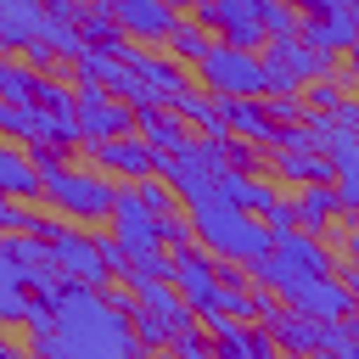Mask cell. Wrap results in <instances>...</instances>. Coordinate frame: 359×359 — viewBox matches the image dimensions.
<instances>
[{
	"mask_svg": "<svg viewBox=\"0 0 359 359\" xmlns=\"http://www.w3.org/2000/svg\"><path fill=\"white\" fill-rule=\"evenodd\" d=\"M140 359H174V353H140Z\"/></svg>",
	"mask_w": 359,
	"mask_h": 359,
	"instance_id": "42",
	"label": "cell"
},
{
	"mask_svg": "<svg viewBox=\"0 0 359 359\" xmlns=\"http://www.w3.org/2000/svg\"><path fill=\"white\" fill-rule=\"evenodd\" d=\"M213 45H219V39H213V34H208L191 11H185V17H180V28L168 34V56H180V62H191V67H202Z\"/></svg>",
	"mask_w": 359,
	"mask_h": 359,
	"instance_id": "25",
	"label": "cell"
},
{
	"mask_svg": "<svg viewBox=\"0 0 359 359\" xmlns=\"http://www.w3.org/2000/svg\"><path fill=\"white\" fill-rule=\"evenodd\" d=\"M112 6V17L123 22V34L135 39V45H151V39H163L168 45V34L180 28V6L174 0H107Z\"/></svg>",
	"mask_w": 359,
	"mask_h": 359,
	"instance_id": "11",
	"label": "cell"
},
{
	"mask_svg": "<svg viewBox=\"0 0 359 359\" xmlns=\"http://www.w3.org/2000/svg\"><path fill=\"white\" fill-rule=\"evenodd\" d=\"M135 135H140V140H146L157 157H174V151H185V146L196 140V135H191V123H185L174 107H157V112H146Z\"/></svg>",
	"mask_w": 359,
	"mask_h": 359,
	"instance_id": "20",
	"label": "cell"
},
{
	"mask_svg": "<svg viewBox=\"0 0 359 359\" xmlns=\"http://www.w3.org/2000/svg\"><path fill=\"white\" fill-rule=\"evenodd\" d=\"M213 185H219L224 202H236V208H247V213H258V219L280 202L275 180H264V174H236V168H224V174H213Z\"/></svg>",
	"mask_w": 359,
	"mask_h": 359,
	"instance_id": "17",
	"label": "cell"
},
{
	"mask_svg": "<svg viewBox=\"0 0 359 359\" xmlns=\"http://www.w3.org/2000/svg\"><path fill=\"white\" fill-rule=\"evenodd\" d=\"M90 168H101V174H112V180H151L157 168H163V157L140 140V135H123V140H101V146H90Z\"/></svg>",
	"mask_w": 359,
	"mask_h": 359,
	"instance_id": "9",
	"label": "cell"
},
{
	"mask_svg": "<svg viewBox=\"0 0 359 359\" xmlns=\"http://www.w3.org/2000/svg\"><path fill=\"white\" fill-rule=\"evenodd\" d=\"M219 342V359H286L280 353V342H275V331L269 325H258V320H236L224 337H213Z\"/></svg>",
	"mask_w": 359,
	"mask_h": 359,
	"instance_id": "19",
	"label": "cell"
},
{
	"mask_svg": "<svg viewBox=\"0 0 359 359\" xmlns=\"http://www.w3.org/2000/svg\"><path fill=\"white\" fill-rule=\"evenodd\" d=\"M34 292L28 286H0V325H28Z\"/></svg>",
	"mask_w": 359,
	"mask_h": 359,
	"instance_id": "29",
	"label": "cell"
},
{
	"mask_svg": "<svg viewBox=\"0 0 359 359\" xmlns=\"http://www.w3.org/2000/svg\"><path fill=\"white\" fill-rule=\"evenodd\" d=\"M56 342L67 359H140V337L135 320L118 314L107 303V292L84 286V280H62L56 286Z\"/></svg>",
	"mask_w": 359,
	"mask_h": 359,
	"instance_id": "1",
	"label": "cell"
},
{
	"mask_svg": "<svg viewBox=\"0 0 359 359\" xmlns=\"http://www.w3.org/2000/svg\"><path fill=\"white\" fill-rule=\"evenodd\" d=\"M135 196H140V202H146V208H151L157 219H174V213L185 208V202H180V191H174V185H168L163 174H151V180H140V185H135Z\"/></svg>",
	"mask_w": 359,
	"mask_h": 359,
	"instance_id": "27",
	"label": "cell"
},
{
	"mask_svg": "<svg viewBox=\"0 0 359 359\" xmlns=\"http://www.w3.org/2000/svg\"><path fill=\"white\" fill-rule=\"evenodd\" d=\"M39 84H45V73L28 67L22 56H6V62H0V101H6V107H34Z\"/></svg>",
	"mask_w": 359,
	"mask_h": 359,
	"instance_id": "23",
	"label": "cell"
},
{
	"mask_svg": "<svg viewBox=\"0 0 359 359\" xmlns=\"http://www.w3.org/2000/svg\"><path fill=\"white\" fill-rule=\"evenodd\" d=\"M45 22H50L45 0H0V50L6 56H22L45 34Z\"/></svg>",
	"mask_w": 359,
	"mask_h": 359,
	"instance_id": "12",
	"label": "cell"
},
{
	"mask_svg": "<svg viewBox=\"0 0 359 359\" xmlns=\"http://www.w3.org/2000/svg\"><path fill=\"white\" fill-rule=\"evenodd\" d=\"M331 123H337V129H353V135H359V95H342V107L331 112Z\"/></svg>",
	"mask_w": 359,
	"mask_h": 359,
	"instance_id": "37",
	"label": "cell"
},
{
	"mask_svg": "<svg viewBox=\"0 0 359 359\" xmlns=\"http://www.w3.org/2000/svg\"><path fill=\"white\" fill-rule=\"evenodd\" d=\"M196 79H202V90L219 95V101H258V95H269V67H264V56H258V50H236V45H213L208 62L196 67Z\"/></svg>",
	"mask_w": 359,
	"mask_h": 359,
	"instance_id": "4",
	"label": "cell"
},
{
	"mask_svg": "<svg viewBox=\"0 0 359 359\" xmlns=\"http://www.w3.org/2000/svg\"><path fill=\"white\" fill-rule=\"evenodd\" d=\"M303 39L325 56H348L359 45V11H309L303 17Z\"/></svg>",
	"mask_w": 359,
	"mask_h": 359,
	"instance_id": "16",
	"label": "cell"
},
{
	"mask_svg": "<svg viewBox=\"0 0 359 359\" xmlns=\"http://www.w3.org/2000/svg\"><path fill=\"white\" fill-rule=\"evenodd\" d=\"M264 224H269L275 236H292V230H303V219H297V202H286V196H280V202L264 213Z\"/></svg>",
	"mask_w": 359,
	"mask_h": 359,
	"instance_id": "33",
	"label": "cell"
},
{
	"mask_svg": "<svg viewBox=\"0 0 359 359\" xmlns=\"http://www.w3.org/2000/svg\"><path fill=\"white\" fill-rule=\"evenodd\" d=\"M292 359H320V353H292Z\"/></svg>",
	"mask_w": 359,
	"mask_h": 359,
	"instance_id": "43",
	"label": "cell"
},
{
	"mask_svg": "<svg viewBox=\"0 0 359 359\" xmlns=\"http://www.w3.org/2000/svg\"><path fill=\"white\" fill-rule=\"evenodd\" d=\"M123 62H129L151 90H163V95H168V107H174L180 95H191V79H185V62H180V56H157V50L123 45Z\"/></svg>",
	"mask_w": 359,
	"mask_h": 359,
	"instance_id": "14",
	"label": "cell"
},
{
	"mask_svg": "<svg viewBox=\"0 0 359 359\" xmlns=\"http://www.w3.org/2000/svg\"><path fill=\"white\" fill-rule=\"evenodd\" d=\"M269 168L275 180H292V185H337V163L325 151H269Z\"/></svg>",
	"mask_w": 359,
	"mask_h": 359,
	"instance_id": "21",
	"label": "cell"
},
{
	"mask_svg": "<svg viewBox=\"0 0 359 359\" xmlns=\"http://www.w3.org/2000/svg\"><path fill=\"white\" fill-rule=\"evenodd\" d=\"M292 6H297V0H292Z\"/></svg>",
	"mask_w": 359,
	"mask_h": 359,
	"instance_id": "44",
	"label": "cell"
},
{
	"mask_svg": "<svg viewBox=\"0 0 359 359\" xmlns=\"http://www.w3.org/2000/svg\"><path fill=\"white\" fill-rule=\"evenodd\" d=\"M337 196H342V213L359 219V163H348V168L337 174Z\"/></svg>",
	"mask_w": 359,
	"mask_h": 359,
	"instance_id": "34",
	"label": "cell"
},
{
	"mask_svg": "<svg viewBox=\"0 0 359 359\" xmlns=\"http://www.w3.org/2000/svg\"><path fill=\"white\" fill-rule=\"evenodd\" d=\"M264 67H269V95H303L320 79H337V56L314 50L303 34L292 39H269L264 45Z\"/></svg>",
	"mask_w": 359,
	"mask_h": 359,
	"instance_id": "5",
	"label": "cell"
},
{
	"mask_svg": "<svg viewBox=\"0 0 359 359\" xmlns=\"http://www.w3.org/2000/svg\"><path fill=\"white\" fill-rule=\"evenodd\" d=\"M79 28H84V45H90V50L123 56V45H129V34H123V22L112 17V6H107V0H90V6H84V17H79Z\"/></svg>",
	"mask_w": 359,
	"mask_h": 359,
	"instance_id": "22",
	"label": "cell"
},
{
	"mask_svg": "<svg viewBox=\"0 0 359 359\" xmlns=\"http://www.w3.org/2000/svg\"><path fill=\"white\" fill-rule=\"evenodd\" d=\"M325 241H331V252H348V264H359V224H337Z\"/></svg>",
	"mask_w": 359,
	"mask_h": 359,
	"instance_id": "36",
	"label": "cell"
},
{
	"mask_svg": "<svg viewBox=\"0 0 359 359\" xmlns=\"http://www.w3.org/2000/svg\"><path fill=\"white\" fill-rule=\"evenodd\" d=\"M342 280H348V292H353V314H359V264H348V269H342Z\"/></svg>",
	"mask_w": 359,
	"mask_h": 359,
	"instance_id": "40",
	"label": "cell"
},
{
	"mask_svg": "<svg viewBox=\"0 0 359 359\" xmlns=\"http://www.w3.org/2000/svg\"><path fill=\"white\" fill-rule=\"evenodd\" d=\"M292 202H297V219H303V230H309V236H320V241L337 230V219H348V213H342V196H337V185H297V196H292Z\"/></svg>",
	"mask_w": 359,
	"mask_h": 359,
	"instance_id": "18",
	"label": "cell"
},
{
	"mask_svg": "<svg viewBox=\"0 0 359 359\" xmlns=\"http://www.w3.org/2000/svg\"><path fill=\"white\" fill-rule=\"evenodd\" d=\"M185 213L196 224V247H208L219 264H258L264 252H275V230L258 213H247V208H236L224 196H208V202H196Z\"/></svg>",
	"mask_w": 359,
	"mask_h": 359,
	"instance_id": "2",
	"label": "cell"
},
{
	"mask_svg": "<svg viewBox=\"0 0 359 359\" xmlns=\"http://www.w3.org/2000/svg\"><path fill=\"white\" fill-rule=\"evenodd\" d=\"M22 62H28V67H39V73H45V79H50V73H56V67H67V62H62V56H56V50H50V45H45V39H34V45H28V50H22Z\"/></svg>",
	"mask_w": 359,
	"mask_h": 359,
	"instance_id": "35",
	"label": "cell"
},
{
	"mask_svg": "<svg viewBox=\"0 0 359 359\" xmlns=\"http://www.w3.org/2000/svg\"><path fill=\"white\" fill-rule=\"evenodd\" d=\"M174 6H180V11H202L208 0H174Z\"/></svg>",
	"mask_w": 359,
	"mask_h": 359,
	"instance_id": "41",
	"label": "cell"
},
{
	"mask_svg": "<svg viewBox=\"0 0 359 359\" xmlns=\"http://www.w3.org/2000/svg\"><path fill=\"white\" fill-rule=\"evenodd\" d=\"M213 314H230V320H258V286H224L219 292V309Z\"/></svg>",
	"mask_w": 359,
	"mask_h": 359,
	"instance_id": "28",
	"label": "cell"
},
{
	"mask_svg": "<svg viewBox=\"0 0 359 359\" xmlns=\"http://www.w3.org/2000/svg\"><path fill=\"white\" fill-rule=\"evenodd\" d=\"M303 95H309L314 112H337V107H342V84H337V79H320V84H309Z\"/></svg>",
	"mask_w": 359,
	"mask_h": 359,
	"instance_id": "32",
	"label": "cell"
},
{
	"mask_svg": "<svg viewBox=\"0 0 359 359\" xmlns=\"http://www.w3.org/2000/svg\"><path fill=\"white\" fill-rule=\"evenodd\" d=\"M50 247H56L62 280H84V286H95V292H107V286H112V269H107V252H101V236H95V230L67 224Z\"/></svg>",
	"mask_w": 359,
	"mask_h": 359,
	"instance_id": "6",
	"label": "cell"
},
{
	"mask_svg": "<svg viewBox=\"0 0 359 359\" xmlns=\"http://www.w3.org/2000/svg\"><path fill=\"white\" fill-rule=\"evenodd\" d=\"M79 123H84V146L101 140H123L140 129V112L129 101H118L112 90H79Z\"/></svg>",
	"mask_w": 359,
	"mask_h": 359,
	"instance_id": "8",
	"label": "cell"
},
{
	"mask_svg": "<svg viewBox=\"0 0 359 359\" xmlns=\"http://www.w3.org/2000/svg\"><path fill=\"white\" fill-rule=\"evenodd\" d=\"M0 359H34V348H22V342L6 337V342H0Z\"/></svg>",
	"mask_w": 359,
	"mask_h": 359,
	"instance_id": "39",
	"label": "cell"
},
{
	"mask_svg": "<svg viewBox=\"0 0 359 359\" xmlns=\"http://www.w3.org/2000/svg\"><path fill=\"white\" fill-rule=\"evenodd\" d=\"M112 236L135 252H168L163 247V219L135 196V185H118V208H112Z\"/></svg>",
	"mask_w": 359,
	"mask_h": 359,
	"instance_id": "10",
	"label": "cell"
},
{
	"mask_svg": "<svg viewBox=\"0 0 359 359\" xmlns=\"http://www.w3.org/2000/svg\"><path fill=\"white\" fill-rule=\"evenodd\" d=\"M45 230V213L34 202H11L0 196V236H39Z\"/></svg>",
	"mask_w": 359,
	"mask_h": 359,
	"instance_id": "26",
	"label": "cell"
},
{
	"mask_svg": "<svg viewBox=\"0 0 359 359\" xmlns=\"http://www.w3.org/2000/svg\"><path fill=\"white\" fill-rule=\"evenodd\" d=\"M45 202L62 213V219H73V224H112V208H118V185H112V174H101V168H56V174H45Z\"/></svg>",
	"mask_w": 359,
	"mask_h": 359,
	"instance_id": "3",
	"label": "cell"
},
{
	"mask_svg": "<svg viewBox=\"0 0 359 359\" xmlns=\"http://www.w3.org/2000/svg\"><path fill=\"white\" fill-rule=\"evenodd\" d=\"M28 348H34V359H67L56 337H39V342H28Z\"/></svg>",
	"mask_w": 359,
	"mask_h": 359,
	"instance_id": "38",
	"label": "cell"
},
{
	"mask_svg": "<svg viewBox=\"0 0 359 359\" xmlns=\"http://www.w3.org/2000/svg\"><path fill=\"white\" fill-rule=\"evenodd\" d=\"M174 112H180L196 135H230V123H224V101H219V95H208V90L180 95V101H174Z\"/></svg>",
	"mask_w": 359,
	"mask_h": 359,
	"instance_id": "24",
	"label": "cell"
},
{
	"mask_svg": "<svg viewBox=\"0 0 359 359\" xmlns=\"http://www.w3.org/2000/svg\"><path fill=\"white\" fill-rule=\"evenodd\" d=\"M275 258H280L286 269H297V275H342V264H337L331 241H320V236H309V230L275 236Z\"/></svg>",
	"mask_w": 359,
	"mask_h": 359,
	"instance_id": "13",
	"label": "cell"
},
{
	"mask_svg": "<svg viewBox=\"0 0 359 359\" xmlns=\"http://www.w3.org/2000/svg\"><path fill=\"white\" fill-rule=\"evenodd\" d=\"M0 196H11V202H45V174H39L34 151L17 146V140L0 151Z\"/></svg>",
	"mask_w": 359,
	"mask_h": 359,
	"instance_id": "15",
	"label": "cell"
},
{
	"mask_svg": "<svg viewBox=\"0 0 359 359\" xmlns=\"http://www.w3.org/2000/svg\"><path fill=\"white\" fill-rule=\"evenodd\" d=\"M168 353H174V359H213V353H219V342H213V337L196 325V331L174 337V348H168Z\"/></svg>",
	"mask_w": 359,
	"mask_h": 359,
	"instance_id": "31",
	"label": "cell"
},
{
	"mask_svg": "<svg viewBox=\"0 0 359 359\" xmlns=\"http://www.w3.org/2000/svg\"><path fill=\"white\" fill-rule=\"evenodd\" d=\"M269 101V112H275V123L286 129V123H309L314 118V107H309V95H264Z\"/></svg>",
	"mask_w": 359,
	"mask_h": 359,
	"instance_id": "30",
	"label": "cell"
},
{
	"mask_svg": "<svg viewBox=\"0 0 359 359\" xmlns=\"http://www.w3.org/2000/svg\"><path fill=\"white\" fill-rule=\"evenodd\" d=\"M168 258H174V286L185 292V303H191L196 314H213V309H219V292H224L219 258H213L208 247H180V252H168Z\"/></svg>",
	"mask_w": 359,
	"mask_h": 359,
	"instance_id": "7",
	"label": "cell"
}]
</instances>
